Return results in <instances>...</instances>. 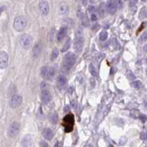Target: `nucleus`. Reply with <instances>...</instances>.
<instances>
[{
  "mask_svg": "<svg viewBox=\"0 0 147 147\" xmlns=\"http://www.w3.org/2000/svg\"><path fill=\"white\" fill-rule=\"evenodd\" d=\"M76 61V56L72 53H67L64 57V59L62 61V66L61 69L63 72H68L73 65L75 64Z\"/></svg>",
  "mask_w": 147,
  "mask_h": 147,
  "instance_id": "nucleus-1",
  "label": "nucleus"
},
{
  "mask_svg": "<svg viewBox=\"0 0 147 147\" xmlns=\"http://www.w3.org/2000/svg\"><path fill=\"white\" fill-rule=\"evenodd\" d=\"M75 39H74V49L76 53H81L84 43V32L81 28H78L76 31L75 33Z\"/></svg>",
  "mask_w": 147,
  "mask_h": 147,
  "instance_id": "nucleus-2",
  "label": "nucleus"
},
{
  "mask_svg": "<svg viewBox=\"0 0 147 147\" xmlns=\"http://www.w3.org/2000/svg\"><path fill=\"white\" fill-rule=\"evenodd\" d=\"M75 123L74 115L72 114H68L63 119V126L66 132H71L73 130V126Z\"/></svg>",
  "mask_w": 147,
  "mask_h": 147,
  "instance_id": "nucleus-3",
  "label": "nucleus"
},
{
  "mask_svg": "<svg viewBox=\"0 0 147 147\" xmlns=\"http://www.w3.org/2000/svg\"><path fill=\"white\" fill-rule=\"evenodd\" d=\"M41 76L45 80H51L55 76V69L52 67L45 66L41 69Z\"/></svg>",
  "mask_w": 147,
  "mask_h": 147,
  "instance_id": "nucleus-4",
  "label": "nucleus"
},
{
  "mask_svg": "<svg viewBox=\"0 0 147 147\" xmlns=\"http://www.w3.org/2000/svg\"><path fill=\"white\" fill-rule=\"evenodd\" d=\"M27 25V21L24 16H17L13 22V27L16 31H22L25 29Z\"/></svg>",
  "mask_w": 147,
  "mask_h": 147,
  "instance_id": "nucleus-5",
  "label": "nucleus"
},
{
  "mask_svg": "<svg viewBox=\"0 0 147 147\" xmlns=\"http://www.w3.org/2000/svg\"><path fill=\"white\" fill-rule=\"evenodd\" d=\"M20 131V123L18 122H13L10 124L8 130V135L10 137H15L17 136Z\"/></svg>",
  "mask_w": 147,
  "mask_h": 147,
  "instance_id": "nucleus-6",
  "label": "nucleus"
},
{
  "mask_svg": "<svg viewBox=\"0 0 147 147\" xmlns=\"http://www.w3.org/2000/svg\"><path fill=\"white\" fill-rule=\"evenodd\" d=\"M32 37L28 34H24L20 37V39H19V43H20V45L21 46L22 48L24 49H28L30 48V47L31 46L32 44Z\"/></svg>",
  "mask_w": 147,
  "mask_h": 147,
  "instance_id": "nucleus-7",
  "label": "nucleus"
},
{
  "mask_svg": "<svg viewBox=\"0 0 147 147\" xmlns=\"http://www.w3.org/2000/svg\"><path fill=\"white\" fill-rule=\"evenodd\" d=\"M86 13H87V16H89V18L90 19V20L92 21L98 20V18H99V16H100L99 13H98V10L95 7L89 8L87 9Z\"/></svg>",
  "mask_w": 147,
  "mask_h": 147,
  "instance_id": "nucleus-8",
  "label": "nucleus"
},
{
  "mask_svg": "<svg viewBox=\"0 0 147 147\" xmlns=\"http://www.w3.org/2000/svg\"><path fill=\"white\" fill-rule=\"evenodd\" d=\"M39 10H40L41 14L42 16H47L49 13L50 11V6L49 3L46 0H41L39 3Z\"/></svg>",
  "mask_w": 147,
  "mask_h": 147,
  "instance_id": "nucleus-9",
  "label": "nucleus"
},
{
  "mask_svg": "<svg viewBox=\"0 0 147 147\" xmlns=\"http://www.w3.org/2000/svg\"><path fill=\"white\" fill-rule=\"evenodd\" d=\"M22 103V97L20 95H13L10 101V106L12 108H17L20 107Z\"/></svg>",
  "mask_w": 147,
  "mask_h": 147,
  "instance_id": "nucleus-10",
  "label": "nucleus"
},
{
  "mask_svg": "<svg viewBox=\"0 0 147 147\" xmlns=\"http://www.w3.org/2000/svg\"><path fill=\"white\" fill-rule=\"evenodd\" d=\"M8 55L5 51H0V68L4 69L8 64Z\"/></svg>",
  "mask_w": 147,
  "mask_h": 147,
  "instance_id": "nucleus-11",
  "label": "nucleus"
},
{
  "mask_svg": "<svg viewBox=\"0 0 147 147\" xmlns=\"http://www.w3.org/2000/svg\"><path fill=\"white\" fill-rule=\"evenodd\" d=\"M117 5L116 1H108L107 3V9L110 14H114L116 12Z\"/></svg>",
  "mask_w": 147,
  "mask_h": 147,
  "instance_id": "nucleus-12",
  "label": "nucleus"
},
{
  "mask_svg": "<svg viewBox=\"0 0 147 147\" xmlns=\"http://www.w3.org/2000/svg\"><path fill=\"white\" fill-rule=\"evenodd\" d=\"M67 33V28L65 27H61V29L59 30L58 33H57V36H56V39L58 42H60L61 41L64 39V37L66 36Z\"/></svg>",
  "mask_w": 147,
  "mask_h": 147,
  "instance_id": "nucleus-13",
  "label": "nucleus"
},
{
  "mask_svg": "<svg viewBox=\"0 0 147 147\" xmlns=\"http://www.w3.org/2000/svg\"><path fill=\"white\" fill-rule=\"evenodd\" d=\"M41 101L44 104H48L50 101L51 100V94L50 92V90H47V91H42L41 92Z\"/></svg>",
  "mask_w": 147,
  "mask_h": 147,
  "instance_id": "nucleus-14",
  "label": "nucleus"
},
{
  "mask_svg": "<svg viewBox=\"0 0 147 147\" xmlns=\"http://www.w3.org/2000/svg\"><path fill=\"white\" fill-rule=\"evenodd\" d=\"M32 143V137L29 135H25L21 141V146L23 147H31Z\"/></svg>",
  "mask_w": 147,
  "mask_h": 147,
  "instance_id": "nucleus-15",
  "label": "nucleus"
},
{
  "mask_svg": "<svg viewBox=\"0 0 147 147\" xmlns=\"http://www.w3.org/2000/svg\"><path fill=\"white\" fill-rule=\"evenodd\" d=\"M42 135L45 138L46 140L50 141L53 137V132L50 128H45L42 131Z\"/></svg>",
  "mask_w": 147,
  "mask_h": 147,
  "instance_id": "nucleus-16",
  "label": "nucleus"
},
{
  "mask_svg": "<svg viewBox=\"0 0 147 147\" xmlns=\"http://www.w3.org/2000/svg\"><path fill=\"white\" fill-rule=\"evenodd\" d=\"M42 49V45L41 42H39L35 45L34 47L33 48V58H37L41 53V51Z\"/></svg>",
  "mask_w": 147,
  "mask_h": 147,
  "instance_id": "nucleus-17",
  "label": "nucleus"
},
{
  "mask_svg": "<svg viewBox=\"0 0 147 147\" xmlns=\"http://www.w3.org/2000/svg\"><path fill=\"white\" fill-rule=\"evenodd\" d=\"M67 84L66 77L63 76H59L57 78V86L59 89H63Z\"/></svg>",
  "mask_w": 147,
  "mask_h": 147,
  "instance_id": "nucleus-18",
  "label": "nucleus"
},
{
  "mask_svg": "<svg viewBox=\"0 0 147 147\" xmlns=\"http://www.w3.org/2000/svg\"><path fill=\"white\" fill-rule=\"evenodd\" d=\"M58 11L59 13V14L61 15H64L68 13L69 11V7L67 5L66 3H61L58 8Z\"/></svg>",
  "mask_w": 147,
  "mask_h": 147,
  "instance_id": "nucleus-19",
  "label": "nucleus"
},
{
  "mask_svg": "<svg viewBox=\"0 0 147 147\" xmlns=\"http://www.w3.org/2000/svg\"><path fill=\"white\" fill-rule=\"evenodd\" d=\"M71 44H72V40L70 38H68L65 41V43L64 44V45L62 47V48H61V51L62 53H65L67 51L69 50V48L70 47V46H71Z\"/></svg>",
  "mask_w": 147,
  "mask_h": 147,
  "instance_id": "nucleus-20",
  "label": "nucleus"
},
{
  "mask_svg": "<svg viewBox=\"0 0 147 147\" xmlns=\"http://www.w3.org/2000/svg\"><path fill=\"white\" fill-rule=\"evenodd\" d=\"M49 119H50V121L53 123V124H56V123L58 122V114L56 112H53L50 115L49 117Z\"/></svg>",
  "mask_w": 147,
  "mask_h": 147,
  "instance_id": "nucleus-21",
  "label": "nucleus"
},
{
  "mask_svg": "<svg viewBox=\"0 0 147 147\" xmlns=\"http://www.w3.org/2000/svg\"><path fill=\"white\" fill-rule=\"evenodd\" d=\"M131 85H132L134 88L137 89V90H141V89L143 88V85L142 82L141 81H133V82H132Z\"/></svg>",
  "mask_w": 147,
  "mask_h": 147,
  "instance_id": "nucleus-22",
  "label": "nucleus"
},
{
  "mask_svg": "<svg viewBox=\"0 0 147 147\" xmlns=\"http://www.w3.org/2000/svg\"><path fill=\"white\" fill-rule=\"evenodd\" d=\"M58 54H59V50L57 49V48H54L53 50L52 51V53H51L50 58L52 61L55 60L57 58V57L58 56Z\"/></svg>",
  "mask_w": 147,
  "mask_h": 147,
  "instance_id": "nucleus-23",
  "label": "nucleus"
},
{
  "mask_svg": "<svg viewBox=\"0 0 147 147\" xmlns=\"http://www.w3.org/2000/svg\"><path fill=\"white\" fill-rule=\"evenodd\" d=\"M89 70H90V72L91 73L93 76H98V72H97L96 68L95 67V66L91 64L90 67H89Z\"/></svg>",
  "mask_w": 147,
  "mask_h": 147,
  "instance_id": "nucleus-24",
  "label": "nucleus"
},
{
  "mask_svg": "<svg viewBox=\"0 0 147 147\" xmlns=\"http://www.w3.org/2000/svg\"><path fill=\"white\" fill-rule=\"evenodd\" d=\"M107 36H108V33L106 31H102L100 33V35H99V39L101 41H105L107 39Z\"/></svg>",
  "mask_w": 147,
  "mask_h": 147,
  "instance_id": "nucleus-25",
  "label": "nucleus"
},
{
  "mask_svg": "<svg viewBox=\"0 0 147 147\" xmlns=\"http://www.w3.org/2000/svg\"><path fill=\"white\" fill-rule=\"evenodd\" d=\"M49 88H50V86H49L46 82H42V83L41 84V92L49 90Z\"/></svg>",
  "mask_w": 147,
  "mask_h": 147,
  "instance_id": "nucleus-26",
  "label": "nucleus"
},
{
  "mask_svg": "<svg viewBox=\"0 0 147 147\" xmlns=\"http://www.w3.org/2000/svg\"><path fill=\"white\" fill-rule=\"evenodd\" d=\"M139 16L143 19V18H145V17H146L147 16V10H146V8H143L141 9V13H140V15Z\"/></svg>",
  "mask_w": 147,
  "mask_h": 147,
  "instance_id": "nucleus-27",
  "label": "nucleus"
},
{
  "mask_svg": "<svg viewBox=\"0 0 147 147\" xmlns=\"http://www.w3.org/2000/svg\"><path fill=\"white\" fill-rule=\"evenodd\" d=\"M137 3V1H129V5L130 8H134L136 9V4Z\"/></svg>",
  "mask_w": 147,
  "mask_h": 147,
  "instance_id": "nucleus-28",
  "label": "nucleus"
},
{
  "mask_svg": "<svg viewBox=\"0 0 147 147\" xmlns=\"http://www.w3.org/2000/svg\"><path fill=\"white\" fill-rule=\"evenodd\" d=\"M141 139H142L143 141H147V132H143L141 133Z\"/></svg>",
  "mask_w": 147,
  "mask_h": 147,
  "instance_id": "nucleus-29",
  "label": "nucleus"
},
{
  "mask_svg": "<svg viewBox=\"0 0 147 147\" xmlns=\"http://www.w3.org/2000/svg\"><path fill=\"white\" fill-rule=\"evenodd\" d=\"M40 147H49V145L45 141H41L40 142Z\"/></svg>",
  "mask_w": 147,
  "mask_h": 147,
  "instance_id": "nucleus-30",
  "label": "nucleus"
},
{
  "mask_svg": "<svg viewBox=\"0 0 147 147\" xmlns=\"http://www.w3.org/2000/svg\"><path fill=\"white\" fill-rule=\"evenodd\" d=\"M117 2V7H119L120 8H122V2L121 1H116Z\"/></svg>",
  "mask_w": 147,
  "mask_h": 147,
  "instance_id": "nucleus-31",
  "label": "nucleus"
},
{
  "mask_svg": "<svg viewBox=\"0 0 147 147\" xmlns=\"http://www.w3.org/2000/svg\"><path fill=\"white\" fill-rule=\"evenodd\" d=\"M143 52L144 53H147V44H146L144 47H143Z\"/></svg>",
  "mask_w": 147,
  "mask_h": 147,
  "instance_id": "nucleus-32",
  "label": "nucleus"
},
{
  "mask_svg": "<svg viewBox=\"0 0 147 147\" xmlns=\"http://www.w3.org/2000/svg\"><path fill=\"white\" fill-rule=\"evenodd\" d=\"M54 147H60V143H59V142H56Z\"/></svg>",
  "mask_w": 147,
  "mask_h": 147,
  "instance_id": "nucleus-33",
  "label": "nucleus"
},
{
  "mask_svg": "<svg viewBox=\"0 0 147 147\" xmlns=\"http://www.w3.org/2000/svg\"><path fill=\"white\" fill-rule=\"evenodd\" d=\"M3 9H4V8H3V7H1V8H0V16H1V14H2V11H3Z\"/></svg>",
  "mask_w": 147,
  "mask_h": 147,
  "instance_id": "nucleus-34",
  "label": "nucleus"
},
{
  "mask_svg": "<svg viewBox=\"0 0 147 147\" xmlns=\"http://www.w3.org/2000/svg\"><path fill=\"white\" fill-rule=\"evenodd\" d=\"M144 41H147V33H145V37H144Z\"/></svg>",
  "mask_w": 147,
  "mask_h": 147,
  "instance_id": "nucleus-35",
  "label": "nucleus"
},
{
  "mask_svg": "<svg viewBox=\"0 0 147 147\" xmlns=\"http://www.w3.org/2000/svg\"><path fill=\"white\" fill-rule=\"evenodd\" d=\"M108 147H114V146H113L112 145H109V146H108Z\"/></svg>",
  "mask_w": 147,
  "mask_h": 147,
  "instance_id": "nucleus-36",
  "label": "nucleus"
},
{
  "mask_svg": "<svg viewBox=\"0 0 147 147\" xmlns=\"http://www.w3.org/2000/svg\"><path fill=\"white\" fill-rule=\"evenodd\" d=\"M146 61V64H147V57H146V61Z\"/></svg>",
  "mask_w": 147,
  "mask_h": 147,
  "instance_id": "nucleus-37",
  "label": "nucleus"
}]
</instances>
